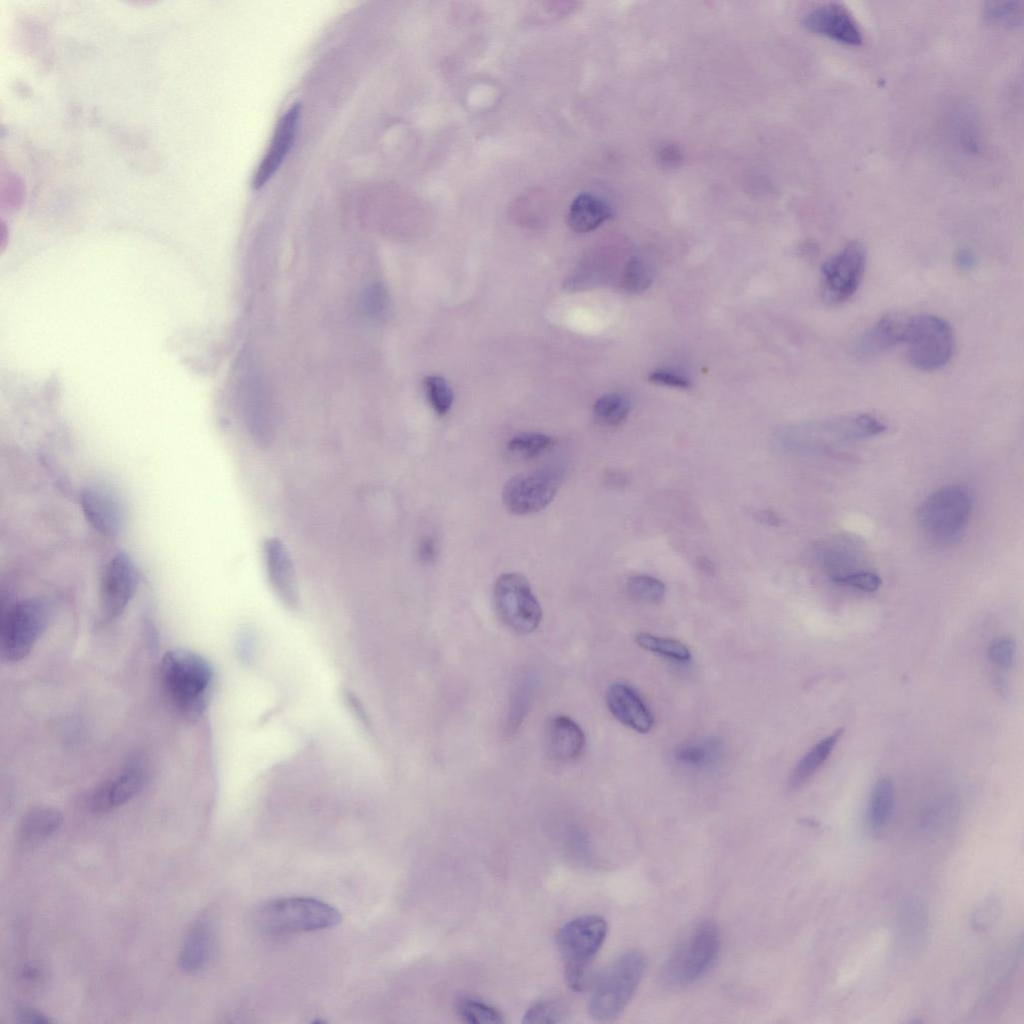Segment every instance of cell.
I'll return each instance as SVG.
<instances>
[{"instance_id":"cell-1","label":"cell","mask_w":1024,"mask_h":1024,"mask_svg":"<svg viewBox=\"0 0 1024 1024\" xmlns=\"http://www.w3.org/2000/svg\"><path fill=\"white\" fill-rule=\"evenodd\" d=\"M160 680L181 716L190 721L202 716L214 680L213 668L203 656L181 648L167 651L160 663Z\"/></svg>"},{"instance_id":"cell-2","label":"cell","mask_w":1024,"mask_h":1024,"mask_svg":"<svg viewBox=\"0 0 1024 1024\" xmlns=\"http://www.w3.org/2000/svg\"><path fill=\"white\" fill-rule=\"evenodd\" d=\"M646 961L638 951L617 957L595 980L589 996L590 1016L601 1022L619 1016L634 996L645 971Z\"/></svg>"},{"instance_id":"cell-3","label":"cell","mask_w":1024,"mask_h":1024,"mask_svg":"<svg viewBox=\"0 0 1024 1024\" xmlns=\"http://www.w3.org/2000/svg\"><path fill=\"white\" fill-rule=\"evenodd\" d=\"M257 927L270 936H286L336 926L341 921L337 909L320 900L287 897L262 905L256 912Z\"/></svg>"},{"instance_id":"cell-4","label":"cell","mask_w":1024,"mask_h":1024,"mask_svg":"<svg viewBox=\"0 0 1024 1024\" xmlns=\"http://www.w3.org/2000/svg\"><path fill=\"white\" fill-rule=\"evenodd\" d=\"M607 923L598 915L577 917L564 924L556 936L568 985L575 991L584 989L589 967L607 935Z\"/></svg>"},{"instance_id":"cell-5","label":"cell","mask_w":1024,"mask_h":1024,"mask_svg":"<svg viewBox=\"0 0 1024 1024\" xmlns=\"http://www.w3.org/2000/svg\"><path fill=\"white\" fill-rule=\"evenodd\" d=\"M972 509L970 491L962 485H948L934 491L921 503L918 524L931 541L952 543L965 531Z\"/></svg>"},{"instance_id":"cell-6","label":"cell","mask_w":1024,"mask_h":1024,"mask_svg":"<svg viewBox=\"0 0 1024 1024\" xmlns=\"http://www.w3.org/2000/svg\"><path fill=\"white\" fill-rule=\"evenodd\" d=\"M884 430V423L877 417L858 414L791 428L781 434L778 442L781 448L788 451L809 452L878 435Z\"/></svg>"},{"instance_id":"cell-7","label":"cell","mask_w":1024,"mask_h":1024,"mask_svg":"<svg viewBox=\"0 0 1024 1024\" xmlns=\"http://www.w3.org/2000/svg\"><path fill=\"white\" fill-rule=\"evenodd\" d=\"M52 618L50 603L40 597H29L9 606L0 624L1 658L8 663L25 659Z\"/></svg>"},{"instance_id":"cell-8","label":"cell","mask_w":1024,"mask_h":1024,"mask_svg":"<svg viewBox=\"0 0 1024 1024\" xmlns=\"http://www.w3.org/2000/svg\"><path fill=\"white\" fill-rule=\"evenodd\" d=\"M903 343L907 346L909 362L924 371L945 366L954 349V335L950 324L941 317L920 314L906 318Z\"/></svg>"},{"instance_id":"cell-9","label":"cell","mask_w":1024,"mask_h":1024,"mask_svg":"<svg viewBox=\"0 0 1024 1024\" xmlns=\"http://www.w3.org/2000/svg\"><path fill=\"white\" fill-rule=\"evenodd\" d=\"M719 948L717 926L711 921L698 924L667 960L664 967L665 979L675 985L694 982L713 965Z\"/></svg>"},{"instance_id":"cell-10","label":"cell","mask_w":1024,"mask_h":1024,"mask_svg":"<svg viewBox=\"0 0 1024 1024\" xmlns=\"http://www.w3.org/2000/svg\"><path fill=\"white\" fill-rule=\"evenodd\" d=\"M493 599L499 618L514 632L526 635L538 628L542 610L524 575L501 574L494 584Z\"/></svg>"},{"instance_id":"cell-11","label":"cell","mask_w":1024,"mask_h":1024,"mask_svg":"<svg viewBox=\"0 0 1024 1024\" xmlns=\"http://www.w3.org/2000/svg\"><path fill=\"white\" fill-rule=\"evenodd\" d=\"M866 251L858 241L846 244L821 268V293L825 302L837 305L857 291L865 271Z\"/></svg>"},{"instance_id":"cell-12","label":"cell","mask_w":1024,"mask_h":1024,"mask_svg":"<svg viewBox=\"0 0 1024 1024\" xmlns=\"http://www.w3.org/2000/svg\"><path fill=\"white\" fill-rule=\"evenodd\" d=\"M560 481V471L550 467L518 474L504 486L503 503L513 514L527 515L539 512L553 500Z\"/></svg>"},{"instance_id":"cell-13","label":"cell","mask_w":1024,"mask_h":1024,"mask_svg":"<svg viewBox=\"0 0 1024 1024\" xmlns=\"http://www.w3.org/2000/svg\"><path fill=\"white\" fill-rule=\"evenodd\" d=\"M140 582L139 571L124 552L114 555L104 567L99 581V610L104 622L117 619L134 597Z\"/></svg>"},{"instance_id":"cell-14","label":"cell","mask_w":1024,"mask_h":1024,"mask_svg":"<svg viewBox=\"0 0 1024 1024\" xmlns=\"http://www.w3.org/2000/svg\"><path fill=\"white\" fill-rule=\"evenodd\" d=\"M80 503L89 525L102 536H117L124 525V508L108 486L92 484L82 490Z\"/></svg>"},{"instance_id":"cell-15","label":"cell","mask_w":1024,"mask_h":1024,"mask_svg":"<svg viewBox=\"0 0 1024 1024\" xmlns=\"http://www.w3.org/2000/svg\"><path fill=\"white\" fill-rule=\"evenodd\" d=\"M803 24L809 31L834 41L858 46L863 42L861 28L850 10L838 2H829L806 13Z\"/></svg>"},{"instance_id":"cell-16","label":"cell","mask_w":1024,"mask_h":1024,"mask_svg":"<svg viewBox=\"0 0 1024 1024\" xmlns=\"http://www.w3.org/2000/svg\"><path fill=\"white\" fill-rule=\"evenodd\" d=\"M301 107L300 103H294L278 120L269 149L259 163L251 182L254 190L261 189L269 182L289 154L296 138Z\"/></svg>"},{"instance_id":"cell-17","label":"cell","mask_w":1024,"mask_h":1024,"mask_svg":"<svg viewBox=\"0 0 1024 1024\" xmlns=\"http://www.w3.org/2000/svg\"><path fill=\"white\" fill-rule=\"evenodd\" d=\"M264 562L269 583L278 598L287 606L298 602V589L293 561L284 543L269 538L264 543Z\"/></svg>"},{"instance_id":"cell-18","label":"cell","mask_w":1024,"mask_h":1024,"mask_svg":"<svg viewBox=\"0 0 1024 1024\" xmlns=\"http://www.w3.org/2000/svg\"><path fill=\"white\" fill-rule=\"evenodd\" d=\"M606 703L613 716L625 726L639 733L651 730L654 723L653 715L631 686L624 683L612 684L606 693Z\"/></svg>"},{"instance_id":"cell-19","label":"cell","mask_w":1024,"mask_h":1024,"mask_svg":"<svg viewBox=\"0 0 1024 1024\" xmlns=\"http://www.w3.org/2000/svg\"><path fill=\"white\" fill-rule=\"evenodd\" d=\"M145 779V770L140 764L129 765L98 787L91 799L93 809L104 812L125 804L140 792Z\"/></svg>"},{"instance_id":"cell-20","label":"cell","mask_w":1024,"mask_h":1024,"mask_svg":"<svg viewBox=\"0 0 1024 1024\" xmlns=\"http://www.w3.org/2000/svg\"><path fill=\"white\" fill-rule=\"evenodd\" d=\"M215 947L214 925L207 916L198 918L189 929L179 955L183 972L202 970L212 957Z\"/></svg>"},{"instance_id":"cell-21","label":"cell","mask_w":1024,"mask_h":1024,"mask_svg":"<svg viewBox=\"0 0 1024 1024\" xmlns=\"http://www.w3.org/2000/svg\"><path fill=\"white\" fill-rule=\"evenodd\" d=\"M906 318L889 314L881 317L856 341L853 350L857 357L877 356L903 342Z\"/></svg>"},{"instance_id":"cell-22","label":"cell","mask_w":1024,"mask_h":1024,"mask_svg":"<svg viewBox=\"0 0 1024 1024\" xmlns=\"http://www.w3.org/2000/svg\"><path fill=\"white\" fill-rule=\"evenodd\" d=\"M63 816L53 807L40 806L27 811L17 828V841L23 848H35L45 842L61 826Z\"/></svg>"},{"instance_id":"cell-23","label":"cell","mask_w":1024,"mask_h":1024,"mask_svg":"<svg viewBox=\"0 0 1024 1024\" xmlns=\"http://www.w3.org/2000/svg\"><path fill=\"white\" fill-rule=\"evenodd\" d=\"M548 746L557 760L569 762L577 759L585 747V735L581 727L570 717H554L548 727Z\"/></svg>"},{"instance_id":"cell-24","label":"cell","mask_w":1024,"mask_h":1024,"mask_svg":"<svg viewBox=\"0 0 1024 1024\" xmlns=\"http://www.w3.org/2000/svg\"><path fill=\"white\" fill-rule=\"evenodd\" d=\"M612 215L610 206L601 198L582 193L572 202L568 212V224L578 233L596 229Z\"/></svg>"},{"instance_id":"cell-25","label":"cell","mask_w":1024,"mask_h":1024,"mask_svg":"<svg viewBox=\"0 0 1024 1024\" xmlns=\"http://www.w3.org/2000/svg\"><path fill=\"white\" fill-rule=\"evenodd\" d=\"M843 732L844 728L841 727L824 737L798 761L788 780L790 788L801 787L817 772L829 758Z\"/></svg>"},{"instance_id":"cell-26","label":"cell","mask_w":1024,"mask_h":1024,"mask_svg":"<svg viewBox=\"0 0 1024 1024\" xmlns=\"http://www.w3.org/2000/svg\"><path fill=\"white\" fill-rule=\"evenodd\" d=\"M895 808V792L889 777L879 779L874 785L868 802L867 822L871 830L883 829L891 820Z\"/></svg>"},{"instance_id":"cell-27","label":"cell","mask_w":1024,"mask_h":1024,"mask_svg":"<svg viewBox=\"0 0 1024 1024\" xmlns=\"http://www.w3.org/2000/svg\"><path fill=\"white\" fill-rule=\"evenodd\" d=\"M534 692L535 681L533 677L524 675L516 683L510 700V708L506 724L508 733L511 734L518 730L531 706Z\"/></svg>"},{"instance_id":"cell-28","label":"cell","mask_w":1024,"mask_h":1024,"mask_svg":"<svg viewBox=\"0 0 1024 1024\" xmlns=\"http://www.w3.org/2000/svg\"><path fill=\"white\" fill-rule=\"evenodd\" d=\"M630 410L629 399L620 393H609L601 396L594 404L595 420L605 426L620 424Z\"/></svg>"},{"instance_id":"cell-29","label":"cell","mask_w":1024,"mask_h":1024,"mask_svg":"<svg viewBox=\"0 0 1024 1024\" xmlns=\"http://www.w3.org/2000/svg\"><path fill=\"white\" fill-rule=\"evenodd\" d=\"M553 445V439L543 433L528 432L513 437L507 443L508 454L517 460L537 457Z\"/></svg>"},{"instance_id":"cell-30","label":"cell","mask_w":1024,"mask_h":1024,"mask_svg":"<svg viewBox=\"0 0 1024 1024\" xmlns=\"http://www.w3.org/2000/svg\"><path fill=\"white\" fill-rule=\"evenodd\" d=\"M1023 5V1L1016 0L989 1L984 4L982 15L988 23L1016 27L1023 21Z\"/></svg>"},{"instance_id":"cell-31","label":"cell","mask_w":1024,"mask_h":1024,"mask_svg":"<svg viewBox=\"0 0 1024 1024\" xmlns=\"http://www.w3.org/2000/svg\"><path fill=\"white\" fill-rule=\"evenodd\" d=\"M635 642L642 649L676 661L685 662L691 658L688 647L675 639L659 637L648 633H638L635 635Z\"/></svg>"},{"instance_id":"cell-32","label":"cell","mask_w":1024,"mask_h":1024,"mask_svg":"<svg viewBox=\"0 0 1024 1024\" xmlns=\"http://www.w3.org/2000/svg\"><path fill=\"white\" fill-rule=\"evenodd\" d=\"M719 754V744L714 739L686 743L675 750L677 762L686 766L702 767L712 763Z\"/></svg>"},{"instance_id":"cell-33","label":"cell","mask_w":1024,"mask_h":1024,"mask_svg":"<svg viewBox=\"0 0 1024 1024\" xmlns=\"http://www.w3.org/2000/svg\"><path fill=\"white\" fill-rule=\"evenodd\" d=\"M456 1010L459 1017L467 1023L498 1024L504 1022L502 1014L495 1007L475 998L460 999Z\"/></svg>"},{"instance_id":"cell-34","label":"cell","mask_w":1024,"mask_h":1024,"mask_svg":"<svg viewBox=\"0 0 1024 1024\" xmlns=\"http://www.w3.org/2000/svg\"><path fill=\"white\" fill-rule=\"evenodd\" d=\"M567 1015L565 1004L559 999H545L535 1002L523 1016L524 1023H558Z\"/></svg>"},{"instance_id":"cell-35","label":"cell","mask_w":1024,"mask_h":1024,"mask_svg":"<svg viewBox=\"0 0 1024 1024\" xmlns=\"http://www.w3.org/2000/svg\"><path fill=\"white\" fill-rule=\"evenodd\" d=\"M627 590L635 599L648 603L661 601L666 591L662 581L648 575L631 577L627 582Z\"/></svg>"},{"instance_id":"cell-36","label":"cell","mask_w":1024,"mask_h":1024,"mask_svg":"<svg viewBox=\"0 0 1024 1024\" xmlns=\"http://www.w3.org/2000/svg\"><path fill=\"white\" fill-rule=\"evenodd\" d=\"M653 272L650 265L639 257L631 258L623 273V285L631 292L645 291L652 283Z\"/></svg>"},{"instance_id":"cell-37","label":"cell","mask_w":1024,"mask_h":1024,"mask_svg":"<svg viewBox=\"0 0 1024 1024\" xmlns=\"http://www.w3.org/2000/svg\"><path fill=\"white\" fill-rule=\"evenodd\" d=\"M424 382L427 398L434 411L440 416L447 414L453 403V392L446 380L440 376H428Z\"/></svg>"},{"instance_id":"cell-38","label":"cell","mask_w":1024,"mask_h":1024,"mask_svg":"<svg viewBox=\"0 0 1024 1024\" xmlns=\"http://www.w3.org/2000/svg\"><path fill=\"white\" fill-rule=\"evenodd\" d=\"M834 584L844 587H851L863 592H874L881 586L880 576L872 571L857 570L845 571L830 575Z\"/></svg>"},{"instance_id":"cell-39","label":"cell","mask_w":1024,"mask_h":1024,"mask_svg":"<svg viewBox=\"0 0 1024 1024\" xmlns=\"http://www.w3.org/2000/svg\"><path fill=\"white\" fill-rule=\"evenodd\" d=\"M987 654L994 665L1008 669L1014 661L1015 642L1010 637L997 638L990 643Z\"/></svg>"},{"instance_id":"cell-40","label":"cell","mask_w":1024,"mask_h":1024,"mask_svg":"<svg viewBox=\"0 0 1024 1024\" xmlns=\"http://www.w3.org/2000/svg\"><path fill=\"white\" fill-rule=\"evenodd\" d=\"M999 911V903L995 898L986 899L973 912L972 926L977 930L987 929L996 921Z\"/></svg>"},{"instance_id":"cell-41","label":"cell","mask_w":1024,"mask_h":1024,"mask_svg":"<svg viewBox=\"0 0 1024 1024\" xmlns=\"http://www.w3.org/2000/svg\"><path fill=\"white\" fill-rule=\"evenodd\" d=\"M649 379L656 384L675 388L685 389L690 386V381L687 377L666 369L653 371Z\"/></svg>"},{"instance_id":"cell-42","label":"cell","mask_w":1024,"mask_h":1024,"mask_svg":"<svg viewBox=\"0 0 1024 1024\" xmlns=\"http://www.w3.org/2000/svg\"><path fill=\"white\" fill-rule=\"evenodd\" d=\"M15 1019L19 1023H35V1024H46L52 1022L41 1011H38L31 1007L22 1006L19 1007L15 1012Z\"/></svg>"},{"instance_id":"cell-43","label":"cell","mask_w":1024,"mask_h":1024,"mask_svg":"<svg viewBox=\"0 0 1024 1024\" xmlns=\"http://www.w3.org/2000/svg\"><path fill=\"white\" fill-rule=\"evenodd\" d=\"M369 309L375 314H381L386 308V295L382 287L375 285L368 295Z\"/></svg>"},{"instance_id":"cell-44","label":"cell","mask_w":1024,"mask_h":1024,"mask_svg":"<svg viewBox=\"0 0 1024 1024\" xmlns=\"http://www.w3.org/2000/svg\"><path fill=\"white\" fill-rule=\"evenodd\" d=\"M438 554L437 543L434 538H424L419 546V555L422 561L425 563L433 562Z\"/></svg>"},{"instance_id":"cell-45","label":"cell","mask_w":1024,"mask_h":1024,"mask_svg":"<svg viewBox=\"0 0 1024 1024\" xmlns=\"http://www.w3.org/2000/svg\"><path fill=\"white\" fill-rule=\"evenodd\" d=\"M956 266L962 271H969L974 268L976 264V258L974 253L968 248H961L955 254Z\"/></svg>"}]
</instances>
